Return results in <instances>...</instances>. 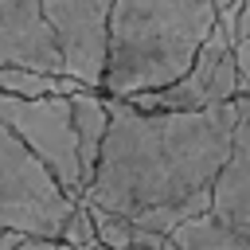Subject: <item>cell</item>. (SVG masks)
Segmentation results:
<instances>
[{
    "mask_svg": "<svg viewBox=\"0 0 250 250\" xmlns=\"http://www.w3.org/2000/svg\"><path fill=\"white\" fill-rule=\"evenodd\" d=\"M105 137L78 199L125 219L133 246L164 250L176 223L207 211L250 98L238 94L211 109H137L105 94Z\"/></svg>",
    "mask_w": 250,
    "mask_h": 250,
    "instance_id": "6da1fadb",
    "label": "cell"
},
{
    "mask_svg": "<svg viewBox=\"0 0 250 250\" xmlns=\"http://www.w3.org/2000/svg\"><path fill=\"white\" fill-rule=\"evenodd\" d=\"M215 23L211 0H113L105 27L102 94L133 98L188 70Z\"/></svg>",
    "mask_w": 250,
    "mask_h": 250,
    "instance_id": "7a4b0ae2",
    "label": "cell"
},
{
    "mask_svg": "<svg viewBox=\"0 0 250 250\" xmlns=\"http://www.w3.org/2000/svg\"><path fill=\"white\" fill-rule=\"evenodd\" d=\"M0 125L43 164V172L59 184L66 199L82 195V172H78V145H74V121L66 94H0Z\"/></svg>",
    "mask_w": 250,
    "mask_h": 250,
    "instance_id": "3957f363",
    "label": "cell"
},
{
    "mask_svg": "<svg viewBox=\"0 0 250 250\" xmlns=\"http://www.w3.org/2000/svg\"><path fill=\"white\" fill-rule=\"evenodd\" d=\"M74 199L43 172V164L0 125V230L59 238Z\"/></svg>",
    "mask_w": 250,
    "mask_h": 250,
    "instance_id": "277c9868",
    "label": "cell"
},
{
    "mask_svg": "<svg viewBox=\"0 0 250 250\" xmlns=\"http://www.w3.org/2000/svg\"><path fill=\"white\" fill-rule=\"evenodd\" d=\"M250 90V78L238 70L234 51L227 43V31L219 27V20L211 23L207 39L199 43L195 59L188 62V70L180 78H172L160 90H145L125 98L137 109H211L219 102H230L238 94Z\"/></svg>",
    "mask_w": 250,
    "mask_h": 250,
    "instance_id": "5b68a950",
    "label": "cell"
},
{
    "mask_svg": "<svg viewBox=\"0 0 250 250\" xmlns=\"http://www.w3.org/2000/svg\"><path fill=\"white\" fill-rule=\"evenodd\" d=\"M109 4L113 0H39V12L62 59V74L82 90H102Z\"/></svg>",
    "mask_w": 250,
    "mask_h": 250,
    "instance_id": "8992f818",
    "label": "cell"
},
{
    "mask_svg": "<svg viewBox=\"0 0 250 250\" xmlns=\"http://www.w3.org/2000/svg\"><path fill=\"white\" fill-rule=\"evenodd\" d=\"M0 66L62 74V59L39 0H0Z\"/></svg>",
    "mask_w": 250,
    "mask_h": 250,
    "instance_id": "52a82bcc",
    "label": "cell"
},
{
    "mask_svg": "<svg viewBox=\"0 0 250 250\" xmlns=\"http://www.w3.org/2000/svg\"><path fill=\"white\" fill-rule=\"evenodd\" d=\"M207 211H215L234 230L250 234V113L234 125V141H230V152L211 184Z\"/></svg>",
    "mask_w": 250,
    "mask_h": 250,
    "instance_id": "ba28073f",
    "label": "cell"
},
{
    "mask_svg": "<svg viewBox=\"0 0 250 250\" xmlns=\"http://www.w3.org/2000/svg\"><path fill=\"white\" fill-rule=\"evenodd\" d=\"M66 102H70L74 145H78V172H82V188H86V180L94 172V160H98V148H102V137H105L109 109H105L102 90H74V94H66Z\"/></svg>",
    "mask_w": 250,
    "mask_h": 250,
    "instance_id": "9c48e42d",
    "label": "cell"
},
{
    "mask_svg": "<svg viewBox=\"0 0 250 250\" xmlns=\"http://www.w3.org/2000/svg\"><path fill=\"white\" fill-rule=\"evenodd\" d=\"M164 250H250V234L234 230L215 211H199L168 230Z\"/></svg>",
    "mask_w": 250,
    "mask_h": 250,
    "instance_id": "30bf717a",
    "label": "cell"
},
{
    "mask_svg": "<svg viewBox=\"0 0 250 250\" xmlns=\"http://www.w3.org/2000/svg\"><path fill=\"white\" fill-rule=\"evenodd\" d=\"M59 242H66V246H94V242H98V238H94V227H90V215H86V207H82V199H74L70 215L62 219Z\"/></svg>",
    "mask_w": 250,
    "mask_h": 250,
    "instance_id": "8fae6325",
    "label": "cell"
},
{
    "mask_svg": "<svg viewBox=\"0 0 250 250\" xmlns=\"http://www.w3.org/2000/svg\"><path fill=\"white\" fill-rule=\"evenodd\" d=\"M55 242L59 238H39V234H23L16 246H8V250H55Z\"/></svg>",
    "mask_w": 250,
    "mask_h": 250,
    "instance_id": "7c38bea8",
    "label": "cell"
},
{
    "mask_svg": "<svg viewBox=\"0 0 250 250\" xmlns=\"http://www.w3.org/2000/svg\"><path fill=\"white\" fill-rule=\"evenodd\" d=\"M20 238H23L20 230H0V250H8V246H16Z\"/></svg>",
    "mask_w": 250,
    "mask_h": 250,
    "instance_id": "4fadbf2b",
    "label": "cell"
},
{
    "mask_svg": "<svg viewBox=\"0 0 250 250\" xmlns=\"http://www.w3.org/2000/svg\"><path fill=\"white\" fill-rule=\"evenodd\" d=\"M55 250H109V246H102V242H94V246H66V242H55Z\"/></svg>",
    "mask_w": 250,
    "mask_h": 250,
    "instance_id": "5bb4252c",
    "label": "cell"
},
{
    "mask_svg": "<svg viewBox=\"0 0 250 250\" xmlns=\"http://www.w3.org/2000/svg\"><path fill=\"white\" fill-rule=\"evenodd\" d=\"M211 4H215V12H223V8H227V4H234V0H211Z\"/></svg>",
    "mask_w": 250,
    "mask_h": 250,
    "instance_id": "9a60e30c",
    "label": "cell"
},
{
    "mask_svg": "<svg viewBox=\"0 0 250 250\" xmlns=\"http://www.w3.org/2000/svg\"><path fill=\"white\" fill-rule=\"evenodd\" d=\"M129 250H141V246H129Z\"/></svg>",
    "mask_w": 250,
    "mask_h": 250,
    "instance_id": "2e32d148",
    "label": "cell"
}]
</instances>
